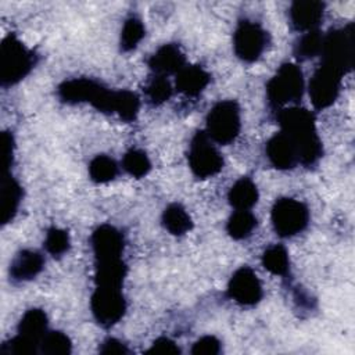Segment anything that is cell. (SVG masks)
I'll use <instances>...</instances> for the list:
<instances>
[{
    "label": "cell",
    "instance_id": "9c48e42d",
    "mask_svg": "<svg viewBox=\"0 0 355 355\" xmlns=\"http://www.w3.org/2000/svg\"><path fill=\"white\" fill-rule=\"evenodd\" d=\"M268 46V32L255 21L243 19L233 35L236 55L244 62L257 61Z\"/></svg>",
    "mask_w": 355,
    "mask_h": 355
},
{
    "label": "cell",
    "instance_id": "603a6c76",
    "mask_svg": "<svg viewBox=\"0 0 355 355\" xmlns=\"http://www.w3.org/2000/svg\"><path fill=\"white\" fill-rule=\"evenodd\" d=\"M162 225L173 236L186 234L193 227V220L180 204H169L162 212Z\"/></svg>",
    "mask_w": 355,
    "mask_h": 355
},
{
    "label": "cell",
    "instance_id": "cb8c5ba5",
    "mask_svg": "<svg viewBox=\"0 0 355 355\" xmlns=\"http://www.w3.org/2000/svg\"><path fill=\"white\" fill-rule=\"evenodd\" d=\"M257 227V218L250 211H236L226 223L227 234L234 240H243L252 234Z\"/></svg>",
    "mask_w": 355,
    "mask_h": 355
},
{
    "label": "cell",
    "instance_id": "ba28073f",
    "mask_svg": "<svg viewBox=\"0 0 355 355\" xmlns=\"http://www.w3.org/2000/svg\"><path fill=\"white\" fill-rule=\"evenodd\" d=\"M90 309L97 323L103 327H111L118 323L126 311L122 287L96 286L90 300Z\"/></svg>",
    "mask_w": 355,
    "mask_h": 355
},
{
    "label": "cell",
    "instance_id": "f546056e",
    "mask_svg": "<svg viewBox=\"0 0 355 355\" xmlns=\"http://www.w3.org/2000/svg\"><path fill=\"white\" fill-rule=\"evenodd\" d=\"M122 166L130 176L139 179L146 176L150 172L151 162L143 150L132 148L123 155Z\"/></svg>",
    "mask_w": 355,
    "mask_h": 355
},
{
    "label": "cell",
    "instance_id": "4316f807",
    "mask_svg": "<svg viewBox=\"0 0 355 355\" xmlns=\"http://www.w3.org/2000/svg\"><path fill=\"white\" fill-rule=\"evenodd\" d=\"M323 35L319 29L305 32L294 44V54L298 60H309L322 51Z\"/></svg>",
    "mask_w": 355,
    "mask_h": 355
},
{
    "label": "cell",
    "instance_id": "d6a6232c",
    "mask_svg": "<svg viewBox=\"0 0 355 355\" xmlns=\"http://www.w3.org/2000/svg\"><path fill=\"white\" fill-rule=\"evenodd\" d=\"M39 345L22 336H15L1 345V354L8 355H32L37 351Z\"/></svg>",
    "mask_w": 355,
    "mask_h": 355
},
{
    "label": "cell",
    "instance_id": "2e32d148",
    "mask_svg": "<svg viewBox=\"0 0 355 355\" xmlns=\"http://www.w3.org/2000/svg\"><path fill=\"white\" fill-rule=\"evenodd\" d=\"M265 151L269 162L277 169H293L298 164L295 147L283 132H279L269 139Z\"/></svg>",
    "mask_w": 355,
    "mask_h": 355
},
{
    "label": "cell",
    "instance_id": "4fadbf2b",
    "mask_svg": "<svg viewBox=\"0 0 355 355\" xmlns=\"http://www.w3.org/2000/svg\"><path fill=\"white\" fill-rule=\"evenodd\" d=\"M105 86L90 78H73L58 86V97L68 104L93 103L97 100Z\"/></svg>",
    "mask_w": 355,
    "mask_h": 355
},
{
    "label": "cell",
    "instance_id": "484cf974",
    "mask_svg": "<svg viewBox=\"0 0 355 355\" xmlns=\"http://www.w3.org/2000/svg\"><path fill=\"white\" fill-rule=\"evenodd\" d=\"M89 175L96 183H108L118 175V164L108 155H96L89 164Z\"/></svg>",
    "mask_w": 355,
    "mask_h": 355
},
{
    "label": "cell",
    "instance_id": "9a60e30c",
    "mask_svg": "<svg viewBox=\"0 0 355 355\" xmlns=\"http://www.w3.org/2000/svg\"><path fill=\"white\" fill-rule=\"evenodd\" d=\"M186 65V58L179 46L166 43L158 47L148 58V67L155 75L178 73Z\"/></svg>",
    "mask_w": 355,
    "mask_h": 355
},
{
    "label": "cell",
    "instance_id": "836d02e7",
    "mask_svg": "<svg viewBox=\"0 0 355 355\" xmlns=\"http://www.w3.org/2000/svg\"><path fill=\"white\" fill-rule=\"evenodd\" d=\"M220 341L214 336H204L198 338L193 347L191 354L193 355H218L220 354Z\"/></svg>",
    "mask_w": 355,
    "mask_h": 355
},
{
    "label": "cell",
    "instance_id": "44dd1931",
    "mask_svg": "<svg viewBox=\"0 0 355 355\" xmlns=\"http://www.w3.org/2000/svg\"><path fill=\"white\" fill-rule=\"evenodd\" d=\"M47 333V316L42 309H28L18 323V334L40 344L42 338Z\"/></svg>",
    "mask_w": 355,
    "mask_h": 355
},
{
    "label": "cell",
    "instance_id": "e575fe53",
    "mask_svg": "<svg viewBox=\"0 0 355 355\" xmlns=\"http://www.w3.org/2000/svg\"><path fill=\"white\" fill-rule=\"evenodd\" d=\"M146 354H154V355H176L180 354V348L175 341H172L168 337H158L153 341L151 347L146 351Z\"/></svg>",
    "mask_w": 355,
    "mask_h": 355
},
{
    "label": "cell",
    "instance_id": "6da1fadb",
    "mask_svg": "<svg viewBox=\"0 0 355 355\" xmlns=\"http://www.w3.org/2000/svg\"><path fill=\"white\" fill-rule=\"evenodd\" d=\"M280 132L287 135L295 147L298 164L305 166L313 165L323 154L322 141L316 132L315 115L300 107L283 108L277 114Z\"/></svg>",
    "mask_w": 355,
    "mask_h": 355
},
{
    "label": "cell",
    "instance_id": "1f68e13d",
    "mask_svg": "<svg viewBox=\"0 0 355 355\" xmlns=\"http://www.w3.org/2000/svg\"><path fill=\"white\" fill-rule=\"evenodd\" d=\"M44 247L53 257H61L69 250V236L60 227H50L46 233Z\"/></svg>",
    "mask_w": 355,
    "mask_h": 355
},
{
    "label": "cell",
    "instance_id": "30bf717a",
    "mask_svg": "<svg viewBox=\"0 0 355 355\" xmlns=\"http://www.w3.org/2000/svg\"><path fill=\"white\" fill-rule=\"evenodd\" d=\"M343 75L333 67L322 64L309 80V97L316 110L330 107L338 97Z\"/></svg>",
    "mask_w": 355,
    "mask_h": 355
},
{
    "label": "cell",
    "instance_id": "4dcf8cb0",
    "mask_svg": "<svg viewBox=\"0 0 355 355\" xmlns=\"http://www.w3.org/2000/svg\"><path fill=\"white\" fill-rule=\"evenodd\" d=\"M146 97L153 105H161L172 96V86L165 76L155 75L146 86Z\"/></svg>",
    "mask_w": 355,
    "mask_h": 355
},
{
    "label": "cell",
    "instance_id": "f1b7e54d",
    "mask_svg": "<svg viewBox=\"0 0 355 355\" xmlns=\"http://www.w3.org/2000/svg\"><path fill=\"white\" fill-rule=\"evenodd\" d=\"M39 349L46 355H68L72 349V343L62 331H47L39 344Z\"/></svg>",
    "mask_w": 355,
    "mask_h": 355
},
{
    "label": "cell",
    "instance_id": "277c9868",
    "mask_svg": "<svg viewBox=\"0 0 355 355\" xmlns=\"http://www.w3.org/2000/svg\"><path fill=\"white\" fill-rule=\"evenodd\" d=\"M304 94V76L300 67L284 62L266 83V96L273 108L297 103Z\"/></svg>",
    "mask_w": 355,
    "mask_h": 355
},
{
    "label": "cell",
    "instance_id": "d6986e66",
    "mask_svg": "<svg viewBox=\"0 0 355 355\" xmlns=\"http://www.w3.org/2000/svg\"><path fill=\"white\" fill-rule=\"evenodd\" d=\"M22 200V189L19 183L10 175L6 173L1 183V201H0V220L1 225L10 223L17 215L18 207Z\"/></svg>",
    "mask_w": 355,
    "mask_h": 355
},
{
    "label": "cell",
    "instance_id": "ac0fdd59",
    "mask_svg": "<svg viewBox=\"0 0 355 355\" xmlns=\"http://www.w3.org/2000/svg\"><path fill=\"white\" fill-rule=\"evenodd\" d=\"M209 73L200 65H184L176 73V89L178 92L194 97L198 96L209 83Z\"/></svg>",
    "mask_w": 355,
    "mask_h": 355
},
{
    "label": "cell",
    "instance_id": "e0dca14e",
    "mask_svg": "<svg viewBox=\"0 0 355 355\" xmlns=\"http://www.w3.org/2000/svg\"><path fill=\"white\" fill-rule=\"evenodd\" d=\"M44 265L40 252L33 250L19 251L10 265V277L15 282H26L36 277Z\"/></svg>",
    "mask_w": 355,
    "mask_h": 355
},
{
    "label": "cell",
    "instance_id": "5bb4252c",
    "mask_svg": "<svg viewBox=\"0 0 355 355\" xmlns=\"http://www.w3.org/2000/svg\"><path fill=\"white\" fill-rule=\"evenodd\" d=\"M290 22L298 32H308L316 29L323 19L324 3L315 0L294 1L290 7Z\"/></svg>",
    "mask_w": 355,
    "mask_h": 355
},
{
    "label": "cell",
    "instance_id": "8fae6325",
    "mask_svg": "<svg viewBox=\"0 0 355 355\" xmlns=\"http://www.w3.org/2000/svg\"><path fill=\"white\" fill-rule=\"evenodd\" d=\"M229 297L240 305L251 306L262 298V284L250 266H241L237 269L227 284Z\"/></svg>",
    "mask_w": 355,
    "mask_h": 355
},
{
    "label": "cell",
    "instance_id": "7c38bea8",
    "mask_svg": "<svg viewBox=\"0 0 355 355\" xmlns=\"http://www.w3.org/2000/svg\"><path fill=\"white\" fill-rule=\"evenodd\" d=\"M90 243L93 247L96 262L112 261L122 258V252L125 248V240L122 233L111 226L101 225L98 226L90 237Z\"/></svg>",
    "mask_w": 355,
    "mask_h": 355
},
{
    "label": "cell",
    "instance_id": "7402d4cb",
    "mask_svg": "<svg viewBox=\"0 0 355 355\" xmlns=\"http://www.w3.org/2000/svg\"><path fill=\"white\" fill-rule=\"evenodd\" d=\"M126 270L128 268L122 258L96 262V273H94L96 286L122 287L123 279L126 276Z\"/></svg>",
    "mask_w": 355,
    "mask_h": 355
},
{
    "label": "cell",
    "instance_id": "8d00e7d4",
    "mask_svg": "<svg viewBox=\"0 0 355 355\" xmlns=\"http://www.w3.org/2000/svg\"><path fill=\"white\" fill-rule=\"evenodd\" d=\"M1 143H3V159H4V168L8 169L12 162V153H14V137L8 132H3L1 135Z\"/></svg>",
    "mask_w": 355,
    "mask_h": 355
},
{
    "label": "cell",
    "instance_id": "d590c367",
    "mask_svg": "<svg viewBox=\"0 0 355 355\" xmlns=\"http://www.w3.org/2000/svg\"><path fill=\"white\" fill-rule=\"evenodd\" d=\"M100 354L104 355H126L129 354V348L118 338L110 337L105 341H103L101 347H100Z\"/></svg>",
    "mask_w": 355,
    "mask_h": 355
},
{
    "label": "cell",
    "instance_id": "52a82bcc",
    "mask_svg": "<svg viewBox=\"0 0 355 355\" xmlns=\"http://www.w3.org/2000/svg\"><path fill=\"white\" fill-rule=\"evenodd\" d=\"M272 223L282 237H293L302 232L309 222L306 205L290 197L279 198L272 207Z\"/></svg>",
    "mask_w": 355,
    "mask_h": 355
},
{
    "label": "cell",
    "instance_id": "83f0119b",
    "mask_svg": "<svg viewBox=\"0 0 355 355\" xmlns=\"http://www.w3.org/2000/svg\"><path fill=\"white\" fill-rule=\"evenodd\" d=\"M146 35L144 25L140 18L130 15L123 22L122 31H121V50L122 51H130L137 47V44L141 42V39Z\"/></svg>",
    "mask_w": 355,
    "mask_h": 355
},
{
    "label": "cell",
    "instance_id": "7a4b0ae2",
    "mask_svg": "<svg viewBox=\"0 0 355 355\" xmlns=\"http://www.w3.org/2000/svg\"><path fill=\"white\" fill-rule=\"evenodd\" d=\"M36 55L14 33L7 35L0 46V80L11 86L22 80L33 68Z\"/></svg>",
    "mask_w": 355,
    "mask_h": 355
},
{
    "label": "cell",
    "instance_id": "8992f818",
    "mask_svg": "<svg viewBox=\"0 0 355 355\" xmlns=\"http://www.w3.org/2000/svg\"><path fill=\"white\" fill-rule=\"evenodd\" d=\"M187 161L194 176L200 179L211 178L219 173L223 168V158L220 153L216 150V147L212 144V140L204 130L197 132L193 136Z\"/></svg>",
    "mask_w": 355,
    "mask_h": 355
},
{
    "label": "cell",
    "instance_id": "3957f363",
    "mask_svg": "<svg viewBox=\"0 0 355 355\" xmlns=\"http://www.w3.org/2000/svg\"><path fill=\"white\" fill-rule=\"evenodd\" d=\"M320 57L322 64L347 73L352 68L355 57L354 25L348 24L344 28L331 29L327 35H323Z\"/></svg>",
    "mask_w": 355,
    "mask_h": 355
},
{
    "label": "cell",
    "instance_id": "5b68a950",
    "mask_svg": "<svg viewBox=\"0 0 355 355\" xmlns=\"http://www.w3.org/2000/svg\"><path fill=\"white\" fill-rule=\"evenodd\" d=\"M241 119L240 107L233 100H223L216 103L207 115L208 137L219 144L232 143L240 133Z\"/></svg>",
    "mask_w": 355,
    "mask_h": 355
},
{
    "label": "cell",
    "instance_id": "ffe728a7",
    "mask_svg": "<svg viewBox=\"0 0 355 355\" xmlns=\"http://www.w3.org/2000/svg\"><path fill=\"white\" fill-rule=\"evenodd\" d=\"M258 189L257 184L250 178L239 179L229 190L227 200L229 204L236 211H248L258 201Z\"/></svg>",
    "mask_w": 355,
    "mask_h": 355
},
{
    "label": "cell",
    "instance_id": "d4e9b609",
    "mask_svg": "<svg viewBox=\"0 0 355 355\" xmlns=\"http://www.w3.org/2000/svg\"><path fill=\"white\" fill-rule=\"evenodd\" d=\"M262 265L272 275H287L290 270V258L287 250L280 244L268 247L262 254Z\"/></svg>",
    "mask_w": 355,
    "mask_h": 355
}]
</instances>
